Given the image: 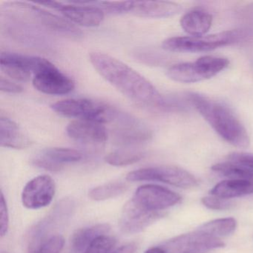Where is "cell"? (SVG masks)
<instances>
[{
    "label": "cell",
    "instance_id": "cell-24",
    "mask_svg": "<svg viewBox=\"0 0 253 253\" xmlns=\"http://www.w3.org/2000/svg\"><path fill=\"white\" fill-rule=\"evenodd\" d=\"M237 222L232 217L217 219L204 223L198 228V231L208 234L211 236H226L230 235L236 229Z\"/></svg>",
    "mask_w": 253,
    "mask_h": 253
},
{
    "label": "cell",
    "instance_id": "cell-21",
    "mask_svg": "<svg viewBox=\"0 0 253 253\" xmlns=\"http://www.w3.org/2000/svg\"><path fill=\"white\" fill-rule=\"evenodd\" d=\"M253 193V179L223 180L210 190L213 196L223 199L238 198Z\"/></svg>",
    "mask_w": 253,
    "mask_h": 253
},
{
    "label": "cell",
    "instance_id": "cell-13",
    "mask_svg": "<svg viewBox=\"0 0 253 253\" xmlns=\"http://www.w3.org/2000/svg\"><path fill=\"white\" fill-rule=\"evenodd\" d=\"M56 186L50 176L40 175L31 180L23 189L22 201L29 210L43 208L51 204Z\"/></svg>",
    "mask_w": 253,
    "mask_h": 253
},
{
    "label": "cell",
    "instance_id": "cell-16",
    "mask_svg": "<svg viewBox=\"0 0 253 253\" xmlns=\"http://www.w3.org/2000/svg\"><path fill=\"white\" fill-rule=\"evenodd\" d=\"M72 204L68 202L61 203L52 210L43 220L35 225L29 234V253H38L40 249L49 239L48 235L58 225L60 220L71 211Z\"/></svg>",
    "mask_w": 253,
    "mask_h": 253
},
{
    "label": "cell",
    "instance_id": "cell-31",
    "mask_svg": "<svg viewBox=\"0 0 253 253\" xmlns=\"http://www.w3.org/2000/svg\"><path fill=\"white\" fill-rule=\"evenodd\" d=\"M228 161L239 164L253 170V154L245 152H233L228 155Z\"/></svg>",
    "mask_w": 253,
    "mask_h": 253
},
{
    "label": "cell",
    "instance_id": "cell-9",
    "mask_svg": "<svg viewBox=\"0 0 253 253\" xmlns=\"http://www.w3.org/2000/svg\"><path fill=\"white\" fill-rule=\"evenodd\" d=\"M40 5L57 10L71 23L84 27H97L104 20L103 10L91 2H75V4L65 5L62 2L48 1L41 2Z\"/></svg>",
    "mask_w": 253,
    "mask_h": 253
},
{
    "label": "cell",
    "instance_id": "cell-17",
    "mask_svg": "<svg viewBox=\"0 0 253 253\" xmlns=\"http://www.w3.org/2000/svg\"><path fill=\"white\" fill-rule=\"evenodd\" d=\"M66 133L72 140L90 146H101L108 140V131L104 124L94 121H72L66 127Z\"/></svg>",
    "mask_w": 253,
    "mask_h": 253
},
{
    "label": "cell",
    "instance_id": "cell-29",
    "mask_svg": "<svg viewBox=\"0 0 253 253\" xmlns=\"http://www.w3.org/2000/svg\"><path fill=\"white\" fill-rule=\"evenodd\" d=\"M64 243V238L61 235H54L42 245L38 253H60Z\"/></svg>",
    "mask_w": 253,
    "mask_h": 253
},
{
    "label": "cell",
    "instance_id": "cell-2",
    "mask_svg": "<svg viewBox=\"0 0 253 253\" xmlns=\"http://www.w3.org/2000/svg\"><path fill=\"white\" fill-rule=\"evenodd\" d=\"M188 95L200 115L223 140L238 148L249 147L248 132L229 108L202 94L189 93Z\"/></svg>",
    "mask_w": 253,
    "mask_h": 253
},
{
    "label": "cell",
    "instance_id": "cell-15",
    "mask_svg": "<svg viewBox=\"0 0 253 253\" xmlns=\"http://www.w3.org/2000/svg\"><path fill=\"white\" fill-rule=\"evenodd\" d=\"M162 216L158 211L146 210L131 199L124 206L120 219V227L126 234L138 233Z\"/></svg>",
    "mask_w": 253,
    "mask_h": 253
},
{
    "label": "cell",
    "instance_id": "cell-27",
    "mask_svg": "<svg viewBox=\"0 0 253 253\" xmlns=\"http://www.w3.org/2000/svg\"><path fill=\"white\" fill-rule=\"evenodd\" d=\"M127 188L126 184L122 182H114L94 188L90 191L88 195L94 201H106L122 195Z\"/></svg>",
    "mask_w": 253,
    "mask_h": 253
},
{
    "label": "cell",
    "instance_id": "cell-35",
    "mask_svg": "<svg viewBox=\"0 0 253 253\" xmlns=\"http://www.w3.org/2000/svg\"><path fill=\"white\" fill-rule=\"evenodd\" d=\"M137 249V247L135 244L130 243L113 250L111 253H135Z\"/></svg>",
    "mask_w": 253,
    "mask_h": 253
},
{
    "label": "cell",
    "instance_id": "cell-5",
    "mask_svg": "<svg viewBox=\"0 0 253 253\" xmlns=\"http://www.w3.org/2000/svg\"><path fill=\"white\" fill-rule=\"evenodd\" d=\"M53 111L63 117L94 121L102 124L112 123L118 110L115 108L88 99L72 98L60 100L51 106Z\"/></svg>",
    "mask_w": 253,
    "mask_h": 253
},
{
    "label": "cell",
    "instance_id": "cell-28",
    "mask_svg": "<svg viewBox=\"0 0 253 253\" xmlns=\"http://www.w3.org/2000/svg\"><path fill=\"white\" fill-rule=\"evenodd\" d=\"M116 244V240L109 235H103L93 241L84 253H111Z\"/></svg>",
    "mask_w": 253,
    "mask_h": 253
},
{
    "label": "cell",
    "instance_id": "cell-8",
    "mask_svg": "<svg viewBox=\"0 0 253 253\" xmlns=\"http://www.w3.org/2000/svg\"><path fill=\"white\" fill-rule=\"evenodd\" d=\"M51 64L42 57L25 55L13 52H2L0 65L2 72L12 79L27 82L41 71Z\"/></svg>",
    "mask_w": 253,
    "mask_h": 253
},
{
    "label": "cell",
    "instance_id": "cell-6",
    "mask_svg": "<svg viewBox=\"0 0 253 253\" xmlns=\"http://www.w3.org/2000/svg\"><path fill=\"white\" fill-rule=\"evenodd\" d=\"M229 61L223 57L204 56L194 63H179L167 71L169 78L182 84H194L210 79L224 70Z\"/></svg>",
    "mask_w": 253,
    "mask_h": 253
},
{
    "label": "cell",
    "instance_id": "cell-37",
    "mask_svg": "<svg viewBox=\"0 0 253 253\" xmlns=\"http://www.w3.org/2000/svg\"><path fill=\"white\" fill-rule=\"evenodd\" d=\"M2 253H6V252H2Z\"/></svg>",
    "mask_w": 253,
    "mask_h": 253
},
{
    "label": "cell",
    "instance_id": "cell-22",
    "mask_svg": "<svg viewBox=\"0 0 253 253\" xmlns=\"http://www.w3.org/2000/svg\"><path fill=\"white\" fill-rule=\"evenodd\" d=\"M109 230L110 226L107 223H100L79 229L72 238V250L75 253H84L93 241L99 237L106 235Z\"/></svg>",
    "mask_w": 253,
    "mask_h": 253
},
{
    "label": "cell",
    "instance_id": "cell-19",
    "mask_svg": "<svg viewBox=\"0 0 253 253\" xmlns=\"http://www.w3.org/2000/svg\"><path fill=\"white\" fill-rule=\"evenodd\" d=\"M31 142L27 135L14 121L8 117L0 118V144L2 147L23 149L29 147Z\"/></svg>",
    "mask_w": 253,
    "mask_h": 253
},
{
    "label": "cell",
    "instance_id": "cell-7",
    "mask_svg": "<svg viewBox=\"0 0 253 253\" xmlns=\"http://www.w3.org/2000/svg\"><path fill=\"white\" fill-rule=\"evenodd\" d=\"M126 179L129 181L153 180L162 182L185 189L195 187L198 185V180L195 176L186 170L174 166H159L140 169L128 173Z\"/></svg>",
    "mask_w": 253,
    "mask_h": 253
},
{
    "label": "cell",
    "instance_id": "cell-32",
    "mask_svg": "<svg viewBox=\"0 0 253 253\" xmlns=\"http://www.w3.org/2000/svg\"><path fill=\"white\" fill-rule=\"evenodd\" d=\"M9 226V217H8V207L3 194L1 193L0 199V235L1 237L5 236Z\"/></svg>",
    "mask_w": 253,
    "mask_h": 253
},
{
    "label": "cell",
    "instance_id": "cell-30",
    "mask_svg": "<svg viewBox=\"0 0 253 253\" xmlns=\"http://www.w3.org/2000/svg\"><path fill=\"white\" fill-rule=\"evenodd\" d=\"M202 203L207 208L214 210H228L233 205L232 203L228 199H223L213 195L202 198Z\"/></svg>",
    "mask_w": 253,
    "mask_h": 253
},
{
    "label": "cell",
    "instance_id": "cell-26",
    "mask_svg": "<svg viewBox=\"0 0 253 253\" xmlns=\"http://www.w3.org/2000/svg\"><path fill=\"white\" fill-rule=\"evenodd\" d=\"M144 153L134 149H120L106 155L105 161L109 165L124 167L131 165L143 159Z\"/></svg>",
    "mask_w": 253,
    "mask_h": 253
},
{
    "label": "cell",
    "instance_id": "cell-1",
    "mask_svg": "<svg viewBox=\"0 0 253 253\" xmlns=\"http://www.w3.org/2000/svg\"><path fill=\"white\" fill-rule=\"evenodd\" d=\"M89 60L97 73L136 104L164 108L166 103L150 81L118 59L104 53H91Z\"/></svg>",
    "mask_w": 253,
    "mask_h": 253
},
{
    "label": "cell",
    "instance_id": "cell-33",
    "mask_svg": "<svg viewBox=\"0 0 253 253\" xmlns=\"http://www.w3.org/2000/svg\"><path fill=\"white\" fill-rule=\"evenodd\" d=\"M33 164L40 168L48 170L51 171H60L63 168V166L55 164L53 161H50L48 158L41 155L40 157L35 158L33 161Z\"/></svg>",
    "mask_w": 253,
    "mask_h": 253
},
{
    "label": "cell",
    "instance_id": "cell-18",
    "mask_svg": "<svg viewBox=\"0 0 253 253\" xmlns=\"http://www.w3.org/2000/svg\"><path fill=\"white\" fill-rule=\"evenodd\" d=\"M180 4L167 1H132L129 14L143 18H167L179 14Z\"/></svg>",
    "mask_w": 253,
    "mask_h": 253
},
{
    "label": "cell",
    "instance_id": "cell-11",
    "mask_svg": "<svg viewBox=\"0 0 253 253\" xmlns=\"http://www.w3.org/2000/svg\"><path fill=\"white\" fill-rule=\"evenodd\" d=\"M224 246L220 238L197 230L169 240L162 248L167 253H204Z\"/></svg>",
    "mask_w": 253,
    "mask_h": 253
},
{
    "label": "cell",
    "instance_id": "cell-20",
    "mask_svg": "<svg viewBox=\"0 0 253 253\" xmlns=\"http://www.w3.org/2000/svg\"><path fill=\"white\" fill-rule=\"evenodd\" d=\"M180 23L183 31L191 36H203L211 28L212 16L202 10H193L184 14Z\"/></svg>",
    "mask_w": 253,
    "mask_h": 253
},
{
    "label": "cell",
    "instance_id": "cell-36",
    "mask_svg": "<svg viewBox=\"0 0 253 253\" xmlns=\"http://www.w3.org/2000/svg\"><path fill=\"white\" fill-rule=\"evenodd\" d=\"M144 253H167L162 247H152L146 250Z\"/></svg>",
    "mask_w": 253,
    "mask_h": 253
},
{
    "label": "cell",
    "instance_id": "cell-3",
    "mask_svg": "<svg viewBox=\"0 0 253 253\" xmlns=\"http://www.w3.org/2000/svg\"><path fill=\"white\" fill-rule=\"evenodd\" d=\"M7 15L29 24L45 28L65 35L79 37L81 32L67 19L62 18L43 8L26 2H9L4 7Z\"/></svg>",
    "mask_w": 253,
    "mask_h": 253
},
{
    "label": "cell",
    "instance_id": "cell-25",
    "mask_svg": "<svg viewBox=\"0 0 253 253\" xmlns=\"http://www.w3.org/2000/svg\"><path fill=\"white\" fill-rule=\"evenodd\" d=\"M41 155L63 167L65 164L78 162L83 158L82 153L79 151L60 147L48 148L45 149Z\"/></svg>",
    "mask_w": 253,
    "mask_h": 253
},
{
    "label": "cell",
    "instance_id": "cell-10",
    "mask_svg": "<svg viewBox=\"0 0 253 253\" xmlns=\"http://www.w3.org/2000/svg\"><path fill=\"white\" fill-rule=\"evenodd\" d=\"M115 143L124 146H132L149 141L152 137L150 128L128 114L118 112L113 121Z\"/></svg>",
    "mask_w": 253,
    "mask_h": 253
},
{
    "label": "cell",
    "instance_id": "cell-23",
    "mask_svg": "<svg viewBox=\"0 0 253 253\" xmlns=\"http://www.w3.org/2000/svg\"><path fill=\"white\" fill-rule=\"evenodd\" d=\"M211 170L232 180L253 179V170L229 161L215 164L211 167Z\"/></svg>",
    "mask_w": 253,
    "mask_h": 253
},
{
    "label": "cell",
    "instance_id": "cell-12",
    "mask_svg": "<svg viewBox=\"0 0 253 253\" xmlns=\"http://www.w3.org/2000/svg\"><path fill=\"white\" fill-rule=\"evenodd\" d=\"M132 199L146 210L158 211L178 204L181 197L167 188L149 184L139 187Z\"/></svg>",
    "mask_w": 253,
    "mask_h": 253
},
{
    "label": "cell",
    "instance_id": "cell-4",
    "mask_svg": "<svg viewBox=\"0 0 253 253\" xmlns=\"http://www.w3.org/2000/svg\"><path fill=\"white\" fill-rule=\"evenodd\" d=\"M244 36L242 31L230 30L203 36L173 37L165 40L162 47L170 52H207L236 43Z\"/></svg>",
    "mask_w": 253,
    "mask_h": 253
},
{
    "label": "cell",
    "instance_id": "cell-14",
    "mask_svg": "<svg viewBox=\"0 0 253 253\" xmlns=\"http://www.w3.org/2000/svg\"><path fill=\"white\" fill-rule=\"evenodd\" d=\"M32 84L38 91L49 95L69 94L75 88V82L60 72L53 63L32 78Z\"/></svg>",
    "mask_w": 253,
    "mask_h": 253
},
{
    "label": "cell",
    "instance_id": "cell-34",
    "mask_svg": "<svg viewBox=\"0 0 253 253\" xmlns=\"http://www.w3.org/2000/svg\"><path fill=\"white\" fill-rule=\"evenodd\" d=\"M0 88L3 92L9 94H20L23 91V88L20 85L4 78L3 77L0 79Z\"/></svg>",
    "mask_w": 253,
    "mask_h": 253
}]
</instances>
